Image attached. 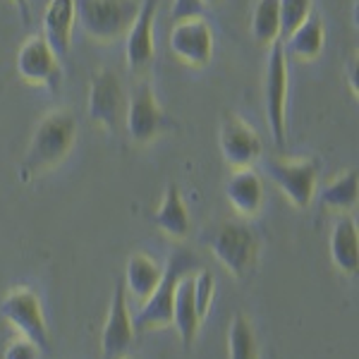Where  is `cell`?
Here are the masks:
<instances>
[{
    "instance_id": "f1b7e54d",
    "label": "cell",
    "mask_w": 359,
    "mask_h": 359,
    "mask_svg": "<svg viewBox=\"0 0 359 359\" xmlns=\"http://www.w3.org/2000/svg\"><path fill=\"white\" fill-rule=\"evenodd\" d=\"M13 3L17 5V10H20L22 22L29 25V22H32V5H29V0H13Z\"/></svg>"
},
{
    "instance_id": "5bb4252c",
    "label": "cell",
    "mask_w": 359,
    "mask_h": 359,
    "mask_svg": "<svg viewBox=\"0 0 359 359\" xmlns=\"http://www.w3.org/2000/svg\"><path fill=\"white\" fill-rule=\"evenodd\" d=\"M132 338H135V326L127 309V292L125 287H115L111 311H108L106 326L101 335V355L103 359H123L125 352L130 350Z\"/></svg>"
},
{
    "instance_id": "603a6c76",
    "label": "cell",
    "mask_w": 359,
    "mask_h": 359,
    "mask_svg": "<svg viewBox=\"0 0 359 359\" xmlns=\"http://www.w3.org/2000/svg\"><path fill=\"white\" fill-rule=\"evenodd\" d=\"M252 36L257 43L271 46L280 39V15L278 0H259L252 15Z\"/></svg>"
},
{
    "instance_id": "2e32d148",
    "label": "cell",
    "mask_w": 359,
    "mask_h": 359,
    "mask_svg": "<svg viewBox=\"0 0 359 359\" xmlns=\"http://www.w3.org/2000/svg\"><path fill=\"white\" fill-rule=\"evenodd\" d=\"M225 196H228L230 206L242 216H257L264 204V184L262 177L249 168H240L233 172L225 184Z\"/></svg>"
},
{
    "instance_id": "ba28073f",
    "label": "cell",
    "mask_w": 359,
    "mask_h": 359,
    "mask_svg": "<svg viewBox=\"0 0 359 359\" xmlns=\"http://www.w3.org/2000/svg\"><path fill=\"white\" fill-rule=\"evenodd\" d=\"M17 72L29 84L46 86L48 91L57 94L62 84L60 57L50 48L43 36H29L17 53Z\"/></svg>"
},
{
    "instance_id": "f546056e",
    "label": "cell",
    "mask_w": 359,
    "mask_h": 359,
    "mask_svg": "<svg viewBox=\"0 0 359 359\" xmlns=\"http://www.w3.org/2000/svg\"><path fill=\"white\" fill-rule=\"evenodd\" d=\"M204 3H206V5H218L221 0H204Z\"/></svg>"
},
{
    "instance_id": "d6986e66",
    "label": "cell",
    "mask_w": 359,
    "mask_h": 359,
    "mask_svg": "<svg viewBox=\"0 0 359 359\" xmlns=\"http://www.w3.org/2000/svg\"><path fill=\"white\" fill-rule=\"evenodd\" d=\"M323 41H326L323 20H321V15L311 10L302 25L283 41V48H285L287 57L292 55V57H299V60H314V57L321 55Z\"/></svg>"
},
{
    "instance_id": "277c9868",
    "label": "cell",
    "mask_w": 359,
    "mask_h": 359,
    "mask_svg": "<svg viewBox=\"0 0 359 359\" xmlns=\"http://www.w3.org/2000/svg\"><path fill=\"white\" fill-rule=\"evenodd\" d=\"M213 257L235 278H245L259 257V240L247 225L225 221L208 237Z\"/></svg>"
},
{
    "instance_id": "30bf717a",
    "label": "cell",
    "mask_w": 359,
    "mask_h": 359,
    "mask_svg": "<svg viewBox=\"0 0 359 359\" xmlns=\"http://www.w3.org/2000/svg\"><path fill=\"white\" fill-rule=\"evenodd\" d=\"M156 8L158 0H142L139 15L135 17L132 27L125 34V62L132 74L144 77L147 69L151 67L156 55L154 43V22H156Z\"/></svg>"
},
{
    "instance_id": "e0dca14e",
    "label": "cell",
    "mask_w": 359,
    "mask_h": 359,
    "mask_svg": "<svg viewBox=\"0 0 359 359\" xmlns=\"http://www.w3.org/2000/svg\"><path fill=\"white\" fill-rule=\"evenodd\" d=\"M328 247H331L333 264L343 273H355L359 266V233H357L355 218L347 216V213L335 218Z\"/></svg>"
},
{
    "instance_id": "ffe728a7",
    "label": "cell",
    "mask_w": 359,
    "mask_h": 359,
    "mask_svg": "<svg viewBox=\"0 0 359 359\" xmlns=\"http://www.w3.org/2000/svg\"><path fill=\"white\" fill-rule=\"evenodd\" d=\"M154 221L165 235L175 237V240H184V237L189 235V225H192V223H189L187 206H184L182 194H180L175 182H170L165 187L163 204H161Z\"/></svg>"
},
{
    "instance_id": "8992f818",
    "label": "cell",
    "mask_w": 359,
    "mask_h": 359,
    "mask_svg": "<svg viewBox=\"0 0 359 359\" xmlns=\"http://www.w3.org/2000/svg\"><path fill=\"white\" fill-rule=\"evenodd\" d=\"M125 111L127 94L118 74L113 69L94 72L89 86V103H86V113H89L91 123L101 125L103 130L115 135L120 130V125L125 123Z\"/></svg>"
},
{
    "instance_id": "7c38bea8",
    "label": "cell",
    "mask_w": 359,
    "mask_h": 359,
    "mask_svg": "<svg viewBox=\"0 0 359 359\" xmlns=\"http://www.w3.org/2000/svg\"><path fill=\"white\" fill-rule=\"evenodd\" d=\"M168 41L177 60L189 67H206L213 57V32L204 17L175 22Z\"/></svg>"
},
{
    "instance_id": "6da1fadb",
    "label": "cell",
    "mask_w": 359,
    "mask_h": 359,
    "mask_svg": "<svg viewBox=\"0 0 359 359\" xmlns=\"http://www.w3.org/2000/svg\"><path fill=\"white\" fill-rule=\"evenodd\" d=\"M77 139V120L69 111H53L36 125L22 161V180L48 170L72 151Z\"/></svg>"
},
{
    "instance_id": "ac0fdd59",
    "label": "cell",
    "mask_w": 359,
    "mask_h": 359,
    "mask_svg": "<svg viewBox=\"0 0 359 359\" xmlns=\"http://www.w3.org/2000/svg\"><path fill=\"white\" fill-rule=\"evenodd\" d=\"M199 314L194 304V276H182L175 287V299H172V318L170 323L177 328V335L184 345H192L196 333H199Z\"/></svg>"
},
{
    "instance_id": "cb8c5ba5",
    "label": "cell",
    "mask_w": 359,
    "mask_h": 359,
    "mask_svg": "<svg viewBox=\"0 0 359 359\" xmlns=\"http://www.w3.org/2000/svg\"><path fill=\"white\" fill-rule=\"evenodd\" d=\"M228 355H230V359H259L257 335H254L252 323H249L242 314H237L233 321H230Z\"/></svg>"
},
{
    "instance_id": "4fadbf2b",
    "label": "cell",
    "mask_w": 359,
    "mask_h": 359,
    "mask_svg": "<svg viewBox=\"0 0 359 359\" xmlns=\"http://www.w3.org/2000/svg\"><path fill=\"white\" fill-rule=\"evenodd\" d=\"M218 147L225 158V163L235 170L249 168L262 156V139L249 127L240 115L225 113L218 130Z\"/></svg>"
},
{
    "instance_id": "7402d4cb",
    "label": "cell",
    "mask_w": 359,
    "mask_h": 359,
    "mask_svg": "<svg viewBox=\"0 0 359 359\" xmlns=\"http://www.w3.org/2000/svg\"><path fill=\"white\" fill-rule=\"evenodd\" d=\"M359 196V177L357 170H347L331 184H326L321 192V204L333 211H352L357 206Z\"/></svg>"
},
{
    "instance_id": "44dd1931",
    "label": "cell",
    "mask_w": 359,
    "mask_h": 359,
    "mask_svg": "<svg viewBox=\"0 0 359 359\" xmlns=\"http://www.w3.org/2000/svg\"><path fill=\"white\" fill-rule=\"evenodd\" d=\"M161 273H163V269H161L149 254H144V252L132 254L130 262H127V271H125V280H127L125 292H130L135 299H142L144 302V299L154 292V287L158 285Z\"/></svg>"
},
{
    "instance_id": "8fae6325",
    "label": "cell",
    "mask_w": 359,
    "mask_h": 359,
    "mask_svg": "<svg viewBox=\"0 0 359 359\" xmlns=\"http://www.w3.org/2000/svg\"><path fill=\"white\" fill-rule=\"evenodd\" d=\"M125 127L132 142L147 144L163 127V108L156 101V94L149 82H139L127 96Z\"/></svg>"
},
{
    "instance_id": "5b68a950",
    "label": "cell",
    "mask_w": 359,
    "mask_h": 359,
    "mask_svg": "<svg viewBox=\"0 0 359 359\" xmlns=\"http://www.w3.org/2000/svg\"><path fill=\"white\" fill-rule=\"evenodd\" d=\"M285 103H287V55L283 41L278 39L269 46L264 79V106L266 123L278 149L285 147Z\"/></svg>"
},
{
    "instance_id": "4316f807",
    "label": "cell",
    "mask_w": 359,
    "mask_h": 359,
    "mask_svg": "<svg viewBox=\"0 0 359 359\" xmlns=\"http://www.w3.org/2000/svg\"><path fill=\"white\" fill-rule=\"evenodd\" d=\"M206 3L204 0H172L170 8V20L182 22V20H192V17L204 15Z\"/></svg>"
},
{
    "instance_id": "3957f363",
    "label": "cell",
    "mask_w": 359,
    "mask_h": 359,
    "mask_svg": "<svg viewBox=\"0 0 359 359\" xmlns=\"http://www.w3.org/2000/svg\"><path fill=\"white\" fill-rule=\"evenodd\" d=\"M142 0H74V15L86 36L98 43L123 39L139 15Z\"/></svg>"
},
{
    "instance_id": "83f0119b",
    "label": "cell",
    "mask_w": 359,
    "mask_h": 359,
    "mask_svg": "<svg viewBox=\"0 0 359 359\" xmlns=\"http://www.w3.org/2000/svg\"><path fill=\"white\" fill-rule=\"evenodd\" d=\"M3 359H39V347L29 338H20L8 345Z\"/></svg>"
},
{
    "instance_id": "52a82bcc",
    "label": "cell",
    "mask_w": 359,
    "mask_h": 359,
    "mask_svg": "<svg viewBox=\"0 0 359 359\" xmlns=\"http://www.w3.org/2000/svg\"><path fill=\"white\" fill-rule=\"evenodd\" d=\"M0 314L22 333V338H29L39 350H50V335L41 314V302L29 287H17L5 294Z\"/></svg>"
},
{
    "instance_id": "9c48e42d",
    "label": "cell",
    "mask_w": 359,
    "mask_h": 359,
    "mask_svg": "<svg viewBox=\"0 0 359 359\" xmlns=\"http://www.w3.org/2000/svg\"><path fill=\"white\" fill-rule=\"evenodd\" d=\"M266 170L271 180L280 187V192L292 201L294 206L306 208L314 199L316 180H318V161H290V158H269Z\"/></svg>"
},
{
    "instance_id": "9a60e30c",
    "label": "cell",
    "mask_w": 359,
    "mask_h": 359,
    "mask_svg": "<svg viewBox=\"0 0 359 359\" xmlns=\"http://www.w3.org/2000/svg\"><path fill=\"white\" fill-rule=\"evenodd\" d=\"M74 22H77L74 0H48L43 13V39L57 57H65L69 53Z\"/></svg>"
},
{
    "instance_id": "484cf974",
    "label": "cell",
    "mask_w": 359,
    "mask_h": 359,
    "mask_svg": "<svg viewBox=\"0 0 359 359\" xmlns=\"http://www.w3.org/2000/svg\"><path fill=\"white\" fill-rule=\"evenodd\" d=\"M211 299H213V276L208 271H201L199 276H194V304L199 318L206 316Z\"/></svg>"
},
{
    "instance_id": "7a4b0ae2",
    "label": "cell",
    "mask_w": 359,
    "mask_h": 359,
    "mask_svg": "<svg viewBox=\"0 0 359 359\" xmlns=\"http://www.w3.org/2000/svg\"><path fill=\"white\" fill-rule=\"evenodd\" d=\"M192 269H196V257L189 249H177V252L170 254L168 264L163 266L158 285L154 287V292L144 299L139 311L132 316L135 331H149V328H161L170 323L177 280L182 276H187Z\"/></svg>"
},
{
    "instance_id": "d4e9b609",
    "label": "cell",
    "mask_w": 359,
    "mask_h": 359,
    "mask_svg": "<svg viewBox=\"0 0 359 359\" xmlns=\"http://www.w3.org/2000/svg\"><path fill=\"white\" fill-rule=\"evenodd\" d=\"M314 10V0H278V15H280V41L297 29Z\"/></svg>"
}]
</instances>
